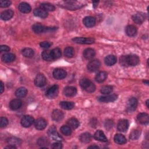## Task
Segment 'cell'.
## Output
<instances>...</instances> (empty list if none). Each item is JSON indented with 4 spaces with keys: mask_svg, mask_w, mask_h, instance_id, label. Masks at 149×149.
Masks as SVG:
<instances>
[{
    "mask_svg": "<svg viewBox=\"0 0 149 149\" xmlns=\"http://www.w3.org/2000/svg\"><path fill=\"white\" fill-rule=\"evenodd\" d=\"M80 86L88 93H93L96 90V86L89 79L84 78L80 81Z\"/></svg>",
    "mask_w": 149,
    "mask_h": 149,
    "instance_id": "6da1fadb",
    "label": "cell"
},
{
    "mask_svg": "<svg viewBox=\"0 0 149 149\" xmlns=\"http://www.w3.org/2000/svg\"><path fill=\"white\" fill-rule=\"evenodd\" d=\"M48 135L53 140H55L57 141H61L63 140L62 137L57 132V129L54 126H52L50 128V129L48 131Z\"/></svg>",
    "mask_w": 149,
    "mask_h": 149,
    "instance_id": "7a4b0ae2",
    "label": "cell"
},
{
    "mask_svg": "<svg viewBox=\"0 0 149 149\" xmlns=\"http://www.w3.org/2000/svg\"><path fill=\"white\" fill-rule=\"evenodd\" d=\"M59 92V87L57 85H53L52 87H51L46 92V96L47 98L50 99H53L55 98Z\"/></svg>",
    "mask_w": 149,
    "mask_h": 149,
    "instance_id": "3957f363",
    "label": "cell"
},
{
    "mask_svg": "<svg viewBox=\"0 0 149 149\" xmlns=\"http://www.w3.org/2000/svg\"><path fill=\"white\" fill-rule=\"evenodd\" d=\"M138 104L137 100L135 97H132L129 99L127 105H126V111L129 113H132L137 108Z\"/></svg>",
    "mask_w": 149,
    "mask_h": 149,
    "instance_id": "277c9868",
    "label": "cell"
},
{
    "mask_svg": "<svg viewBox=\"0 0 149 149\" xmlns=\"http://www.w3.org/2000/svg\"><path fill=\"white\" fill-rule=\"evenodd\" d=\"M47 83L46 78L43 74H39L36 76L34 79V84L37 87H43Z\"/></svg>",
    "mask_w": 149,
    "mask_h": 149,
    "instance_id": "5b68a950",
    "label": "cell"
},
{
    "mask_svg": "<svg viewBox=\"0 0 149 149\" xmlns=\"http://www.w3.org/2000/svg\"><path fill=\"white\" fill-rule=\"evenodd\" d=\"M73 42L77 44H91L94 43L95 40L92 38H85V37H75L72 39Z\"/></svg>",
    "mask_w": 149,
    "mask_h": 149,
    "instance_id": "8992f818",
    "label": "cell"
},
{
    "mask_svg": "<svg viewBox=\"0 0 149 149\" xmlns=\"http://www.w3.org/2000/svg\"><path fill=\"white\" fill-rule=\"evenodd\" d=\"M67 73L66 72L61 68L55 69L53 71V77L55 79L58 80H61L66 78Z\"/></svg>",
    "mask_w": 149,
    "mask_h": 149,
    "instance_id": "52a82bcc",
    "label": "cell"
},
{
    "mask_svg": "<svg viewBox=\"0 0 149 149\" xmlns=\"http://www.w3.org/2000/svg\"><path fill=\"white\" fill-rule=\"evenodd\" d=\"M32 30L34 33L40 34V33L46 32L49 30H51V29H50L49 27H46L40 23H36L33 25Z\"/></svg>",
    "mask_w": 149,
    "mask_h": 149,
    "instance_id": "ba28073f",
    "label": "cell"
},
{
    "mask_svg": "<svg viewBox=\"0 0 149 149\" xmlns=\"http://www.w3.org/2000/svg\"><path fill=\"white\" fill-rule=\"evenodd\" d=\"M34 122V118L30 116H25L21 120V124L25 128L30 127Z\"/></svg>",
    "mask_w": 149,
    "mask_h": 149,
    "instance_id": "9c48e42d",
    "label": "cell"
},
{
    "mask_svg": "<svg viewBox=\"0 0 149 149\" xmlns=\"http://www.w3.org/2000/svg\"><path fill=\"white\" fill-rule=\"evenodd\" d=\"M118 98V96L116 94H111V95H107L105 96H101L98 98V101L101 103H109L113 102L116 101Z\"/></svg>",
    "mask_w": 149,
    "mask_h": 149,
    "instance_id": "30bf717a",
    "label": "cell"
},
{
    "mask_svg": "<svg viewBox=\"0 0 149 149\" xmlns=\"http://www.w3.org/2000/svg\"><path fill=\"white\" fill-rule=\"evenodd\" d=\"M101 65L100 61L94 59L91 61L87 65V69L90 72H95L98 70Z\"/></svg>",
    "mask_w": 149,
    "mask_h": 149,
    "instance_id": "8fae6325",
    "label": "cell"
},
{
    "mask_svg": "<svg viewBox=\"0 0 149 149\" xmlns=\"http://www.w3.org/2000/svg\"><path fill=\"white\" fill-rule=\"evenodd\" d=\"M129 128V122L126 120H120L117 125V129L120 132H125Z\"/></svg>",
    "mask_w": 149,
    "mask_h": 149,
    "instance_id": "7c38bea8",
    "label": "cell"
},
{
    "mask_svg": "<svg viewBox=\"0 0 149 149\" xmlns=\"http://www.w3.org/2000/svg\"><path fill=\"white\" fill-rule=\"evenodd\" d=\"M47 121L43 118H39L34 122L35 128L39 131L44 129L47 126Z\"/></svg>",
    "mask_w": 149,
    "mask_h": 149,
    "instance_id": "4fadbf2b",
    "label": "cell"
},
{
    "mask_svg": "<svg viewBox=\"0 0 149 149\" xmlns=\"http://www.w3.org/2000/svg\"><path fill=\"white\" fill-rule=\"evenodd\" d=\"M64 117V114L59 109H55L53 111L51 114V118L53 120L56 122L61 121Z\"/></svg>",
    "mask_w": 149,
    "mask_h": 149,
    "instance_id": "5bb4252c",
    "label": "cell"
},
{
    "mask_svg": "<svg viewBox=\"0 0 149 149\" xmlns=\"http://www.w3.org/2000/svg\"><path fill=\"white\" fill-rule=\"evenodd\" d=\"M127 61L128 65L132 66L137 65L140 62L139 58L135 55H127Z\"/></svg>",
    "mask_w": 149,
    "mask_h": 149,
    "instance_id": "9a60e30c",
    "label": "cell"
},
{
    "mask_svg": "<svg viewBox=\"0 0 149 149\" xmlns=\"http://www.w3.org/2000/svg\"><path fill=\"white\" fill-rule=\"evenodd\" d=\"M64 93L67 97H73L77 94V90L74 87L67 86L64 89Z\"/></svg>",
    "mask_w": 149,
    "mask_h": 149,
    "instance_id": "2e32d148",
    "label": "cell"
},
{
    "mask_svg": "<svg viewBox=\"0 0 149 149\" xmlns=\"http://www.w3.org/2000/svg\"><path fill=\"white\" fill-rule=\"evenodd\" d=\"M137 121L139 122L144 125H146L148 124L149 122V117L148 115L146 113H140L137 116Z\"/></svg>",
    "mask_w": 149,
    "mask_h": 149,
    "instance_id": "e0dca14e",
    "label": "cell"
},
{
    "mask_svg": "<svg viewBox=\"0 0 149 149\" xmlns=\"http://www.w3.org/2000/svg\"><path fill=\"white\" fill-rule=\"evenodd\" d=\"M14 15V12L12 10H7L1 14V18L3 21H8L13 17Z\"/></svg>",
    "mask_w": 149,
    "mask_h": 149,
    "instance_id": "ac0fdd59",
    "label": "cell"
},
{
    "mask_svg": "<svg viewBox=\"0 0 149 149\" xmlns=\"http://www.w3.org/2000/svg\"><path fill=\"white\" fill-rule=\"evenodd\" d=\"M145 15L143 13H137L132 16V20L137 24H141L145 21Z\"/></svg>",
    "mask_w": 149,
    "mask_h": 149,
    "instance_id": "d6986e66",
    "label": "cell"
},
{
    "mask_svg": "<svg viewBox=\"0 0 149 149\" xmlns=\"http://www.w3.org/2000/svg\"><path fill=\"white\" fill-rule=\"evenodd\" d=\"M94 137L96 140L100 141L106 142L108 141V139H107V137L105 136L104 133L101 130H98L96 132V133H94Z\"/></svg>",
    "mask_w": 149,
    "mask_h": 149,
    "instance_id": "ffe728a7",
    "label": "cell"
},
{
    "mask_svg": "<svg viewBox=\"0 0 149 149\" xmlns=\"http://www.w3.org/2000/svg\"><path fill=\"white\" fill-rule=\"evenodd\" d=\"M33 14L36 16L41 18H46L48 16V13L41 8H36L33 11Z\"/></svg>",
    "mask_w": 149,
    "mask_h": 149,
    "instance_id": "44dd1931",
    "label": "cell"
},
{
    "mask_svg": "<svg viewBox=\"0 0 149 149\" xmlns=\"http://www.w3.org/2000/svg\"><path fill=\"white\" fill-rule=\"evenodd\" d=\"M22 105V102L19 99H14L10 103V107L12 110H17Z\"/></svg>",
    "mask_w": 149,
    "mask_h": 149,
    "instance_id": "7402d4cb",
    "label": "cell"
},
{
    "mask_svg": "<svg viewBox=\"0 0 149 149\" xmlns=\"http://www.w3.org/2000/svg\"><path fill=\"white\" fill-rule=\"evenodd\" d=\"M117 61V58L115 55H109L105 57L104 62L105 65L107 66H113L116 64Z\"/></svg>",
    "mask_w": 149,
    "mask_h": 149,
    "instance_id": "603a6c76",
    "label": "cell"
},
{
    "mask_svg": "<svg viewBox=\"0 0 149 149\" xmlns=\"http://www.w3.org/2000/svg\"><path fill=\"white\" fill-rule=\"evenodd\" d=\"M18 9L21 12L24 14L29 13L31 10V8L30 5L26 3H21L19 5Z\"/></svg>",
    "mask_w": 149,
    "mask_h": 149,
    "instance_id": "cb8c5ba5",
    "label": "cell"
},
{
    "mask_svg": "<svg viewBox=\"0 0 149 149\" xmlns=\"http://www.w3.org/2000/svg\"><path fill=\"white\" fill-rule=\"evenodd\" d=\"M83 23L87 27H92L96 25V19L92 16H87L84 18Z\"/></svg>",
    "mask_w": 149,
    "mask_h": 149,
    "instance_id": "d4e9b609",
    "label": "cell"
},
{
    "mask_svg": "<svg viewBox=\"0 0 149 149\" xmlns=\"http://www.w3.org/2000/svg\"><path fill=\"white\" fill-rule=\"evenodd\" d=\"M125 31L128 36L133 37L137 34V29L133 25H129L126 27Z\"/></svg>",
    "mask_w": 149,
    "mask_h": 149,
    "instance_id": "484cf974",
    "label": "cell"
},
{
    "mask_svg": "<svg viewBox=\"0 0 149 149\" xmlns=\"http://www.w3.org/2000/svg\"><path fill=\"white\" fill-rule=\"evenodd\" d=\"M67 124H68V126L70 128H72V129H77L79 126V122L75 118H70L68 121Z\"/></svg>",
    "mask_w": 149,
    "mask_h": 149,
    "instance_id": "4316f807",
    "label": "cell"
},
{
    "mask_svg": "<svg viewBox=\"0 0 149 149\" xmlns=\"http://www.w3.org/2000/svg\"><path fill=\"white\" fill-rule=\"evenodd\" d=\"M107 78V73L105 72H100L97 74L95 79L98 83H102L105 81Z\"/></svg>",
    "mask_w": 149,
    "mask_h": 149,
    "instance_id": "83f0119b",
    "label": "cell"
},
{
    "mask_svg": "<svg viewBox=\"0 0 149 149\" xmlns=\"http://www.w3.org/2000/svg\"><path fill=\"white\" fill-rule=\"evenodd\" d=\"M96 55L95 51L92 49H87L83 52V56L87 59L93 58Z\"/></svg>",
    "mask_w": 149,
    "mask_h": 149,
    "instance_id": "f1b7e54d",
    "label": "cell"
},
{
    "mask_svg": "<svg viewBox=\"0 0 149 149\" xmlns=\"http://www.w3.org/2000/svg\"><path fill=\"white\" fill-rule=\"evenodd\" d=\"M114 141L118 144H124L126 143V137L121 134H117L114 136Z\"/></svg>",
    "mask_w": 149,
    "mask_h": 149,
    "instance_id": "f546056e",
    "label": "cell"
},
{
    "mask_svg": "<svg viewBox=\"0 0 149 149\" xmlns=\"http://www.w3.org/2000/svg\"><path fill=\"white\" fill-rule=\"evenodd\" d=\"M79 140L84 143H87L90 142L92 140V135L90 133L86 132L81 135L79 137Z\"/></svg>",
    "mask_w": 149,
    "mask_h": 149,
    "instance_id": "4dcf8cb0",
    "label": "cell"
},
{
    "mask_svg": "<svg viewBox=\"0 0 149 149\" xmlns=\"http://www.w3.org/2000/svg\"><path fill=\"white\" fill-rule=\"evenodd\" d=\"M15 59V55L12 53H6L2 57V60L5 62H11Z\"/></svg>",
    "mask_w": 149,
    "mask_h": 149,
    "instance_id": "1f68e13d",
    "label": "cell"
},
{
    "mask_svg": "<svg viewBox=\"0 0 149 149\" xmlns=\"http://www.w3.org/2000/svg\"><path fill=\"white\" fill-rule=\"evenodd\" d=\"M60 107L66 110H69L72 109L74 107V103L73 102H70V101H61L59 103Z\"/></svg>",
    "mask_w": 149,
    "mask_h": 149,
    "instance_id": "d6a6232c",
    "label": "cell"
},
{
    "mask_svg": "<svg viewBox=\"0 0 149 149\" xmlns=\"http://www.w3.org/2000/svg\"><path fill=\"white\" fill-rule=\"evenodd\" d=\"M37 144L41 146L42 148H47L46 146L49 145L50 144L49 140L46 137H44L39 138L38 140H37Z\"/></svg>",
    "mask_w": 149,
    "mask_h": 149,
    "instance_id": "836d02e7",
    "label": "cell"
},
{
    "mask_svg": "<svg viewBox=\"0 0 149 149\" xmlns=\"http://www.w3.org/2000/svg\"><path fill=\"white\" fill-rule=\"evenodd\" d=\"M27 90L25 87H20L16 90L15 92V95L19 98H22L27 95Z\"/></svg>",
    "mask_w": 149,
    "mask_h": 149,
    "instance_id": "e575fe53",
    "label": "cell"
},
{
    "mask_svg": "<svg viewBox=\"0 0 149 149\" xmlns=\"http://www.w3.org/2000/svg\"><path fill=\"white\" fill-rule=\"evenodd\" d=\"M7 143L10 144L14 145V146H17L20 145L22 143V140L19 138L16 137H11L8 139Z\"/></svg>",
    "mask_w": 149,
    "mask_h": 149,
    "instance_id": "d590c367",
    "label": "cell"
},
{
    "mask_svg": "<svg viewBox=\"0 0 149 149\" xmlns=\"http://www.w3.org/2000/svg\"><path fill=\"white\" fill-rule=\"evenodd\" d=\"M22 53L23 55L26 58H32L34 54V51L31 49H30V48L24 49L22 50Z\"/></svg>",
    "mask_w": 149,
    "mask_h": 149,
    "instance_id": "8d00e7d4",
    "label": "cell"
},
{
    "mask_svg": "<svg viewBox=\"0 0 149 149\" xmlns=\"http://www.w3.org/2000/svg\"><path fill=\"white\" fill-rule=\"evenodd\" d=\"M40 8L46 11H54L55 10V7L50 3H42L40 5Z\"/></svg>",
    "mask_w": 149,
    "mask_h": 149,
    "instance_id": "74e56055",
    "label": "cell"
},
{
    "mask_svg": "<svg viewBox=\"0 0 149 149\" xmlns=\"http://www.w3.org/2000/svg\"><path fill=\"white\" fill-rule=\"evenodd\" d=\"M74 54V50L72 47H68L64 50V55L67 58H72Z\"/></svg>",
    "mask_w": 149,
    "mask_h": 149,
    "instance_id": "f35d334b",
    "label": "cell"
},
{
    "mask_svg": "<svg viewBox=\"0 0 149 149\" xmlns=\"http://www.w3.org/2000/svg\"><path fill=\"white\" fill-rule=\"evenodd\" d=\"M43 59L47 61H51L53 60L51 51H44L42 54Z\"/></svg>",
    "mask_w": 149,
    "mask_h": 149,
    "instance_id": "ab89813d",
    "label": "cell"
},
{
    "mask_svg": "<svg viewBox=\"0 0 149 149\" xmlns=\"http://www.w3.org/2000/svg\"><path fill=\"white\" fill-rule=\"evenodd\" d=\"M51 53L53 59H58L61 57V51L58 48H55L53 49L52 51H51Z\"/></svg>",
    "mask_w": 149,
    "mask_h": 149,
    "instance_id": "60d3db41",
    "label": "cell"
},
{
    "mask_svg": "<svg viewBox=\"0 0 149 149\" xmlns=\"http://www.w3.org/2000/svg\"><path fill=\"white\" fill-rule=\"evenodd\" d=\"M60 131L61 133L65 135V136H69L72 133V130L71 128L69 126H66V125H63Z\"/></svg>",
    "mask_w": 149,
    "mask_h": 149,
    "instance_id": "b9f144b4",
    "label": "cell"
},
{
    "mask_svg": "<svg viewBox=\"0 0 149 149\" xmlns=\"http://www.w3.org/2000/svg\"><path fill=\"white\" fill-rule=\"evenodd\" d=\"M113 90V87L112 86H105L103 87L100 90L101 93L104 94H108Z\"/></svg>",
    "mask_w": 149,
    "mask_h": 149,
    "instance_id": "7bdbcfd3",
    "label": "cell"
},
{
    "mask_svg": "<svg viewBox=\"0 0 149 149\" xmlns=\"http://www.w3.org/2000/svg\"><path fill=\"white\" fill-rule=\"evenodd\" d=\"M140 135V132L138 130H133L130 133L129 137L131 140H135L139 138Z\"/></svg>",
    "mask_w": 149,
    "mask_h": 149,
    "instance_id": "ee69618b",
    "label": "cell"
},
{
    "mask_svg": "<svg viewBox=\"0 0 149 149\" xmlns=\"http://www.w3.org/2000/svg\"><path fill=\"white\" fill-rule=\"evenodd\" d=\"M11 4V1H8V0H2L0 1V7L1 8H7L10 7Z\"/></svg>",
    "mask_w": 149,
    "mask_h": 149,
    "instance_id": "f6af8a7d",
    "label": "cell"
},
{
    "mask_svg": "<svg viewBox=\"0 0 149 149\" xmlns=\"http://www.w3.org/2000/svg\"><path fill=\"white\" fill-rule=\"evenodd\" d=\"M120 62L121 65L124 66H128V61H127V55H123L122 56L120 59Z\"/></svg>",
    "mask_w": 149,
    "mask_h": 149,
    "instance_id": "bcb514c9",
    "label": "cell"
},
{
    "mask_svg": "<svg viewBox=\"0 0 149 149\" xmlns=\"http://www.w3.org/2000/svg\"><path fill=\"white\" fill-rule=\"evenodd\" d=\"M8 124V120L5 117H1L0 120V126L1 128L5 127Z\"/></svg>",
    "mask_w": 149,
    "mask_h": 149,
    "instance_id": "7dc6e473",
    "label": "cell"
},
{
    "mask_svg": "<svg viewBox=\"0 0 149 149\" xmlns=\"http://www.w3.org/2000/svg\"><path fill=\"white\" fill-rule=\"evenodd\" d=\"M51 45H52V43L49 42H41L40 44V47L43 49H49L51 46Z\"/></svg>",
    "mask_w": 149,
    "mask_h": 149,
    "instance_id": "c3c4849f",
    "label": "cell"
},
{
    "mask_svg": "<svg viewBox=\"0 0 149 149\" xmlns=\"http://www.w3.org/2000/svg\"><path fill=\"white\" fill-rule=\"evenodd\" d=\"M51 148L54 149H61L62 148V144L61 143H60V141H57L52 144Z\"/></svg>",
    "mask_w": 149,
    "mask_h": 149,
    "instance_id": "681fc988",
    "label": "cell"
},
{
    "mask_svg": "<svg viewBox=\"0 0 149 149\" xmlns=\"http://www.w3.org/2000/svg\"><path fill=\"white\" fill-rule=\"evenodd\" d=\"M10 48L8 46H6V45H2L1 46V47H0V51H1V53H7L8 51H10Z\"/></svg>",
    "mask_w": 149,
    "mask_h": 149,
    "instance_id": "f907efd6",
    "label": "cell"
},
{
    "mask_svg": "<svg viewBox=\"0 0 149 149\" xmlns=\"http://www.w3.org/2000/svg\"><path fill=\"white\" fill-rule=\"evenodd\" d=\"M105 128L107 129H111V128H113V121H111V120H108L106 121L105 122Z\"/></svg>",
    "mask_w": 149,
    "mask_h": 149,
    "instance_id": "816d5d0a",
    "label": "cell"
},
{
    "mask_svg": "<svg viewBox=\"0 0 149 149\" xmlns=\"http://www.w3.org/2000/svg\"><path fill=\"white\" fill-rule=\"evenodd\" d=\"M0 85H1L0 90H1V93L2 94L4 90V84H3V82H1V84H0Z\"/></svg>",
    "mask_w": 149,
    "mask_h": 149,
    "instance_id": "f5cc1de1",
    "label": "cell"
},
{
    "mask_svg": "<svg viewBox=\"0 0 149 149\" xmlns=\"http://www.w3.org/2000/svg\"><path fill=\"white\" fill-rule=\"evenodd\" d=\"M5 148H16V147L15 146H14V145H11V144H10V146H8L7 147H5Z\"/></svg>",
    "mask_w": 149,
    "mask_h": 149,
    "instance_id": "db71d44e",
    "label": "cell"
},
{
    "mask_svg": "<svg viewBox=\"0 0 149 149\" xmlns=\"http://www.w3.org/2000/svg\"><path fill=\"white\" fill-rule=\"evenodd\" d=\"M98 148L99 147L97 146H90L88 147V148Z\"/></svg>",
    "mask_w": 149,
    "mask_h": 149,
    "instance_id": "11a10c76",
    "label": "cell"
},
{
    "mask_svg": "<svg viewBox=\"0 0 149 149\" xmlns=\"http://www.w3.org/2000/svg\"><path fill=\"white\" fill-rule=\"evenodd\" d=\"M98 3V1H95V2H93V6L94 8H96V6H97V4Z\"/></svg>",
    "mask_w": 149,
    "mask_h": 149,
    "instance_id": "9f6ffc18",
    "label": "cell"
},
{
    "mask_svg": "<svg viewBox=\"0 0 149 149\" xmlns=\"http://www.w3.org/2000/svg\"><path fill=\"white\" fill-rule=\"evenodd\" d=\"M148 102H149V100H147V101H146V105H147V107L148 108V107H149V105H148Z\"/></svg>",
    "mask_w": 149,
    "mask_h": 149,
    "instance_id": "6f0895ef",
    "label": "cell"
},
{
    "mask_svg": "<svg viewBox=\"0 0 149 149\" xmlns=\"http://www.w3.org/2000/svg\"><path fill=\"white\" fill-rule=\"evenodd\" d=\"M143 82H144V83H146V85H148V81H144Z\"/></svg>",
    "mask_w": 149,
    "mask_h": 149,
    "instance_id": "680465c9",
    "label": "cell"
}]
</instances>
